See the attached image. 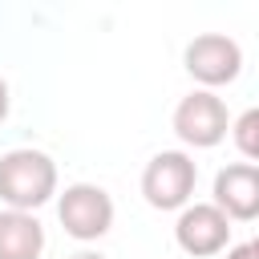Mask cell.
<instances>
[{"label":"cell","mask_w":259,"mask_h":259,"mask_svg":"<svg viewBox=\"0 0 259 259\" xmlns=\"http://www.w3.org/2000/svg\"><path fill=\"white\" fill-rule=\"evenodd\" d=\"M57 194V162L45 150L20 146L0 154V202L4 210H36Z\"/></svg>","instance_id":"cell-1"},{"label":"cell","mask_w":259,"mask_h":259,"mask_svg":"<svg viewBox=\"0 0 259 259\" xmlns=\"http://www.w3.org/2000/svg\"><path fill=\"white\" fill-rule=\"evenodd\" d=\"M194 182H198L194 158L186 150H162L142 170V198L154 210H182V206H190Z\"/></svg>","instance_id":"cell-2"},{"label":"cell","mask_w":259,"mask_h":259,"mask_svg":"<svg viewBox=\"0 0 259 259\" xmlns=\"http://www.w3.org/2000/svg\"><path fill=\"white\" fill-rule=\"evenodd\" d=\"M57 219H61L69 239L93 243L113 227V198L93 182H73L57 198Z\"/></svg>","instance_id":"cell-3"},{"label":"cell","mask_w":259,"mask_h":259,"mask_svg":"<svg viewBox=\"0 0 259 259\" xmlns=\"http://www.w3.org/2000/svg\"><path fill=\"white\" fill-rule=\"evenodd\" d=\"M170 121H174L178 142H182V146H194V150L219 146V142L227 138V130H231V113H227L223 97L210 93V89L186 93V97L174 105V117H170Z\"/></svg>","instance_id":"cell-4"},{"label":"cell","mask_w":259,"mask_h":259,"mask_svg":"<svg viewBox=\"0 0 259 259\" xmlns=\"http://www.w3.org/2000/svg\"><path fill=\"white\" fill-rule=\"evenodd\" d=\"M182 65H186V73H190L202 89L214 93L219 85H231V81L243 73V49H239L231 36H223V32H202V36H194V40L186 45Z\"/></svg>","instance_id":"cell-5"},{"label":"cell","mask_w":259,"mask_h":259,"mask_svg":"<svg viewBox=\"0 0 259 259\" xmlns=\"http://www.w3.org/2000/svg\"><path fill=\"white\" fill-rule=\"evenodd\" d=\"M174 243L190 259H210V255L227 251V243H231V219L214 202H190V206L178 210Z\"/></svg>","instance_id":"cell-6"},{"label":"cell","mask_w":259,"mask_h":259,"mask_svg":"<svg viewBox=\"0 0 259 259\" xmlns=\"http://www.w3.org/2000/svg\"><path fill=\"white\" fill-rule=\"evenodd\" d=\"M214 206L231 223H255L259 219V166L255 162H231L214 174Z\"/></svg>","instance_id":"cell-7"},{"label":"cell","mask_w":259,"mask_h":259,"mask_svg":"<svg viewBox=\"0 0 259 259\" xmlns=\"http://www.w3.org/2000/svg\"><path fill=\"white\" fill-rule=\"evenodd\" d=\"M45 227L28 210H0V259H40Z\"/></svg>","instance_id":"cell-8"},{"label":"cell","mask_w":259,"mask_h":259,"mask_svg":"<svg viewBox=\"0 0 259 259\" xmlns=\"http://www.w3.org/2000/svg\"><path fill=\"white\" fill-rule=\"evenodd\" d=\"M231 138H235V150L259 166V105L243 109V113L231 121Z\"/></svg>","instance_id":"cell-9"},{"label":"cell","mask_w":259,"mask_h":259,"mask_svg":"<svg viewBox=\"0 0 259 259\" xmlns=\"http://www.w3.org/2000/svg\"><path fill=\"white\" fill-rule=\"evenodd\" d=\"M227 259H259V243H255V239H247V243L231 247V251H227Z\"/></svg>","instance_id":"cell-10"},{"label":"cell","mask_w":259,"mask_h":259,"mask_svg":"<svg viewBox=\"0 0 259 259\" xmlns=\"http://www.w3.org/2000/svg\"><path fill=\"white\" fill-rule=\"evenodd\" d=\"M8 109H12V97H8V81L0 77V121L8 117Z\"/></svg>","instance_id":"cell-11"},{"label":"cell","mask_w":259,"mask_h":259,"mask_svg":"<svg viewBox=\"0 0 259 259\" xmlns=\"http://www.w3.org/2000/svg\"><path fill=\"white\" fill-rule=\"evenodd\" d=\"M69 259H105V255H97V251H77V255H69Z\"/></svg>","instance_id":"cell-12"},{"label":"cell","mask_w":259,"mask_h":259,"mask_svg":"<svg viewBox=\"0 0 259 259\" xmlns=\"http://www.w3.org/2000/svg\"><path fill=\"white\" fill-rule=\"evenodd\" d=\"M255 243H259V235H255Z\"/></svg>","instance_id":"cell-13"}]
</instances>
